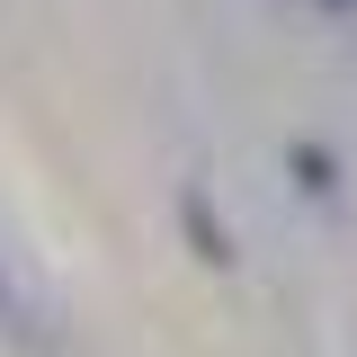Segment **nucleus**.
<instances>
[{"label": "nucleus", "mask_w": 357, "mask_h": 357, "mask_svg": "<svg viewBox=\"0 0 357 357\" xmlns=\"http://www.w3.org/2000/svg\"><path fill=\"white\" fill-rule=\"evenodd\" d=\"M178 223H188V241H197V259H232V232H223L215 215H206V197H178Z\"/></svg>", "instance_id": "f257e3e1"}, {"label": "nucleus", "mask_w": 357, "mask_h": 357, "mask_svg": "<svg viewBox=\"0 0 357 357\" xmlns=\"http://www.w3.org/2000/svg\"><path fill=\"white\" fill-rule=\"evenodd\" d=\"M295 178H304V197H331V188H340V161H331L321 143H295Z\"/></svg>", "instance_id": "f03ea898"}, {"label": "nucleus", "mask_w": 357, "mask_h": 357, "mask_svg": "<svg viewBox=\"0 0 357 357\" xmlns=\"http://www.w3.org/2000/svg\"><path fill=\"white\" fill-rule=\"evenodd\" d=\"M0 312H9V277H0Z\"/></svg>", "instance_id": "7ed1b4c3"}, {"label": "nucleus", "mask_w": 357, "mask_h": 357, "mask_svg": "<svg viewBox=\"0 0 357 357\" xmlns=\"http://www.w3.org/2000/svg\"><path fill=\"white\" fill-rule=\"evenodd\" d=\"M331 9H349V0H331Z\"/></svg>", "instance_id": "20e7f679"}]
</instances>
